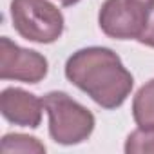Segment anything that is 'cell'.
I'll return each instance as SVG.
<instances>
[{
    "label": "cell",
    "instance_id": "obj_1",
    "mask_svg": "<svg viewBox=\"0 0 154 154\" xmlns=\"http://www.w3.org/2000/svg\"><path fill=\"white\" fill-rule=\"evenodd\" d=\"M67 78L98 105L120 107L132 89V76L116 53L105 47H89L74 53L65 65Z\"/></svg>",
    "mask_w": 154,
    "mask_h": 154
},
{
    "label": "cell",
    "instance_id": "obj_2",
    "mask_svg": "<svg viewBox=\"0 0 154 154\" xmlns=\"http://www.w3.org/2000/svg\"><path fill=\"white\" fill-rule=\"evenodd\" d=\"M44 109L49 114V132L62 145H74L89 138L94 129V116L71 100L65 93L45 94Z\"/></svg>",
    "mask_w": 154,
    "mask_h": 154
},
{
    "label": "cell",
    "instance_id": "obj_3",
    "mask_svg": "<svg viewBox=\"0 0 154 154\" xmlns=\"http://www.w3.org/2000/svg\"><path fill=\"white\" fill-rule=\"evenodd\" d=\"M11 17L15 29L27 40L51 44L63 31V17L47 0H13Z\"/></svg>",
    "mask_w": 154,
    "mask_h": 154
},
{
    "label": "cell",
    "instance_id": "obj_4",
    "mask_svg": "<svg viewBox=\"0 0 154 154\" xmlns=\"http://www.w3.org/2000/svg\"><path fill=\"white\" fill-rule=\"evenodd\" d=\"M150 4L147 0H105L100 9L102 31L118 40H138L145 29Z\"/></svg>",
    "mask_w": 154,
    "mask_h": 154
},
{
    "label": "cell",
    "instance_id": "obj_5",
    "mask_svg": "<svg viewBox=\"0 0 154 154\" xmlns=\"http://www.w3.org/2000/svg\"><path fill=\"white\" fill-rule=\"evenodd\" d=\"M47 74V60L36 51H27L13 44L9 38H0V78L36 84Z\"/></svg>",
    "mask_w": 154,
    "mask_h": 154
},
{
    "label": "cell",
    "instance_id": "obj_6",
    "mask_svg": "<svg viewBox=\"0 0 154 154\" xmlns=\"http://www.w3.org/2000/svg\"><path fill=\"white\" fill-rule=\"evenodd\" d=\"M42 100L22 89H6L0 96V111L6 120L15 125L38 127L42 120Z\"/></svg>",
    "mask_w": 154,
    "mask_h": 154
},
{
    "label": "cell",
    "instance_id": "obj_7",
    "mask_svg": "<svg viewBox=\"0 0 154 154\" xmlns=\"http://www.w3.org/2000/svg\"><path fill=\"white\" fill-rule=\"evenodd\" d=\"M132 114L140 127L154 129V80L145 84L134 96Z\"/></svg>",
    "mask_w": 154,
    "mask_h": 154
},
{
    "label": "cell",
    "instance_id": "obj_8",
    "mask_svg": "<svg viewBox=\"0 0 154 154\" xmlns=\"http://www.w3.org/2000/svg\"><path fill=\"white\" fill-rule=\"evenodd\" d=\"M0 152L9 154V152H29V154H42L45 152V147L31 136L26 134H8L4 136L0 143Z\"/></svg>",
    "mask_w": 154,
    "mask_h": 154
},
{
    "label": "cell",
    "instance_id": "obj_9",
    "mask_svg": "<svg viewBox=\"0 0 154 154\" xmlns=\"http://www.w3.org/2000/svg\"><path fill=\"white\" fill-rule=\"evenodd\" d=\"M125 150L129 154H143V152L147 154V152H154V129L140 127L138 131H134L127 138Z\"/></svg>",
    "mask_w": 154,
    "mask_h": 154
},
{
    "label": "cell",
    "instance_id": "obj_10",
    "mask_svg": "<svg viewBox=\"0 0 154 154\" xmlns=\"http://www.w3.org/2000/svg\"><path fill=\"white\" fill-rule=\"evenodd\" d=\"M141 44L145 45H150L154 47V2L150 4V9H149V18H147V24H145V29L143 33L140 35L138 38Z\"/></svg>",
    "mask_w": 154,
    "mask_h": 154
},
{
    "label": "cell",
    "instance_id": "obj_11",
    "mask_svg": "<svg viewBox=\"0 0 154 154\" xmlns=\"http://www.w3.org/2000/svg\"><path fill=\"white\" fill-rule=\"evenodd\" d=\"M147 2H154V0H147Z\"/></svg>",
    "mask_w": 154,
    "mask_h": 154
}]
</instances>
